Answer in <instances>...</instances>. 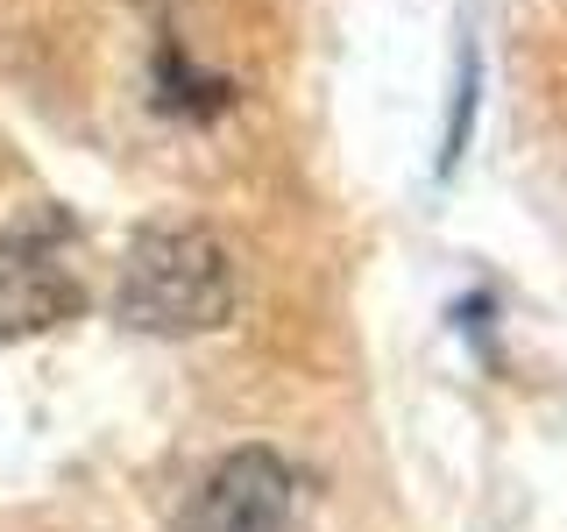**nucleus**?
<instances>
[{
	"mask_svg": "<svg viewBox=\"0 0 567 532\" xmlns=\"http://www.w3.org/2000/svg\"><path fill=\"white\" fill-rule=\"evenodd\" d=\"M85 313V270L64 227H14L0 235V341H35Z\"/></svg>",
	"mask_w": 567,
	"mask_h": 532,
	"instance_id": "obj_2",
	"label": "nucleus"
},
{
	"mask_svg": "<svg viewBox=\"0 0 567 532\" xmlns=\"http://www.w3.org/2000/svg\"><path fill=\"white\" fill-rule=\"evenodd\" d=\"M114 319L156 341H192L235 319V256L220 235L185 221H156L121 248L114 270Z\"/></svg>",
	"mask_w": 567,
	"mask_h": 532,
	"instance_id": "obj_1",
	"label": "nucleus"
},
{
	"mask_svg": "<svg viewBox=\"0 0 567 532\" xmlns=\"http://www.w3.org/2000/svg\"><path fill=\"white\" fill-rule=\"evenodd\" d=\"M135 8H185V0H135Z\"/></svg>",
	"mask_w": 567,
	"mask_h": 532,
	"instance_id": "obj_5",
	"label": "nucleus"
},
{
	"mask_svg": "<svg viewBox=\"0 0 567 532\" xmlns=\"http://www.w3.org/2000/svg\"><path fill=\"white\" fill-rule=\"evenodd\" d=\"M177 532H306L298 469L270 448H235L227 461L206 469V483L192 490Z\"/></svg>",
	"mask_w": 567,
	"mask_h": 532,
	"instance_id": "obj_3",
	"label": "nucleus"
},
{
	"mask_svg": "<svg viewBox=\"0 0 567 532\" xmlns=\"http://www.w3.org/2000/svg\"><path fill=\"white\" fill-rule=\"evenodd\" d=\"M475 106H483V64H475V50H461V100H454V114H447V142H440V171H454L461 156H468Z\"/></svg>",
	"mask_w": 567,
	"mask_h": 532,
	"instance_id": "obj_4",
	"label": "nucleus"
}]
</instances>
